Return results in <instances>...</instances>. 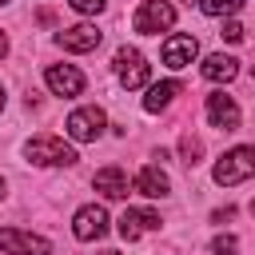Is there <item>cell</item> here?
<instances>
[{
	"label": "cell",
	"mask_w": 255,
	"mask_h": 255,
	"mask_svg": "<svg viewBox=\"0 0 255 255\" xmlns=\"http://www.w3.org/2000/svg\"><path fill=\"white\" fill-rule=\"evenodd\" d=\"M24 159L36 163V167H72L80 155L72 143H64L60 135H32L24 143Z\"/></svg>",
	"instance_id": "6da1fadb"
},
{
	"label": "cell",
	"mask_w": 255,
	"mask_h": 255,
	"mask_svg": "<svg viewBox=\"0 0 255 255\" xmlns=\"http://www.w3.org/2000/svg\"><path fill=\"white\" fill-rule=\"evenodd\" d=\"M211 175H215L219 187H235V183L251 179L255 175V147H231V151H223Z\"/></svg>",
	"instance_id": "7a4b0ae2"
},
{
	"label": "cell",
	"mask_w": 255,
	"mask_h": 255,
	"mask_svg": "<svg viewBox=\"0 0 255 255\" xmlns=\"http://www.w3.org/2000/svg\"><path fill=\"white\" fill-rule=\"evenodd\" d=\"M175 24V8L167 4V0H143L139 8H135V16H131V28L139 32V36H159V32H167Z\"/></svg>",
	"instance_id": "3957f363"
},
{
	"label": "cell",
	"mask_w": 255,
	"mask_h": 255,
	"mask_svg": "<svg viewBox=\"0 0 255 255\" xmlns=\"http://www.w3.org/2000/svg\"><path fill=\"white\" fill-rule=\"evenodd\" d=\"M0 251L4 255H52V243L44 235L20 231V227H4L0 231Z\"/></svg>",
	"instance_id": "277c9868"
},
{
	"label": "cell",
	"mask_w": 255,
	"mask_h": 255,
	"mask_svg": "<svg viewBox=\"0 0 255 255\" xmlns=\"http://www.w3.org/2000/svg\"><path fill=\"white\" fill-rule=\"evenodd\" d=\"M116 76H120V84L131 92V88H143V84H147L151 68H147V60H143V52L120 48V52H116Z\"/></svg>",
	"instance_id": "5b68a950"
},
{
	"label": "cell",
	"mask_w": 255,
	"mask_h": 255,
	"mask_svg": "<svg viewBox=\"0 0 255 255\" xmlns=\"http://www.w3.org/2000/svg\"><path fill=\"white\" fill-rule=\"evenodd\" d=\"M72 235H76L80 243H96V239H104V235H108V211H104L100 203L80 207L76 219H72Z\"/></svg>",
	"instance_id": "8992f818"
},
{
	"label": "cell",
	"mask_w": 255,
	"mask_h": 255,
	"mask_svg": "<svg viewBox=\"0 0 255 255\" xmlns=\"http://www.w3.org/2000/svg\"><path fill=\"white\" fill-rule=\"evenodd\" d=\"M104 112L100 108H76L72 116H68V135L76 139V143H92V139H100V131H104Z\"/></svg>",
	"instance_id": "52a82bcc"
},
{
	"label": "cell",
	"mask_w": 255,
	"mask_h": 255,
	"mask_svg": "<svg viewBox=\"0 0 255 255\" xmlns=\"http://www.w3.org/2000/svg\"><path fill=\"white\" fill-rule=\"evenodd\" d=\"M195 52H199V40H195L191 32H175V36L163 40V64H167L171 72L187 68V64L195 60Z\"/></svg>",
	"instance_id": "ba28073f"
},
{
	"label": "cell",
	"mask_w": 255,
	"mask_h": 255,
	"mask_svg": "<svg viewBox=\"0 0 255 255\" xmlns=\"http://www.w3.org/2000/svg\"><path fill=\"white\" fill-rule=\"evenodd\" d=\"M44 80H48V88L56 96H80L84 92V72L76 64H48Z\"/></svg>",
	"instance_id": "9c48e42d"
},
{
	"label": "cell",
	"mask_w": 255,
	"mask_h": 255,
	"mask_svg": "<svg viewBox=\"0 0 255 255\" xmlns=\"http://www.w3.org/2000/svg\"><path fill=\"white\" fill-rule=\"evenodd\" d=\"M207 120H211V128H219V131H235V128H239V108H235V100L223 96V92H211V96H207Z\"/></svg>",
	"instance_id": "30bf717a"
},
{
	"label": "cell",
	"mask_w": 255,
	"mask_h": 255,
	"mask_svg": "<svg viewBox=\"0 0 255 255\" xmlns=\"http://www.w3.org/2000/svg\"><path fill=\"white\" fill-rule=\"evenodd\" d=\"M143 231H159V215H155V211H143V207H128V211L120 215V235H124L128 243H135Z\"/></svg>",
	"instance_id": "8fae6325"
},
{
	"label": "cell",
	"mask_w": 255,
	"mask_h": 255,
	"mask_svg": "<svg viewBox=\"0 0 255 255\" xmlns=\"http://www.w3.org/2000/svg\"><path fill=\"white\" fill-rule=\"evenodd\" d=\"M100 28L96 24H76V28H64L60 32V48L64 52H92V48H100Z\"/></svg>",
	"instance_id": "7c38bea8"
},
{
	"label": "cell",
	"mask_w": 255,
	"mask_h": 255,
	"mask_svg": "<svg viewBox=\"0 0 255 255\" xmlns=\"http://www.w3.org/2000/svg\"><path fill=\"white\" fill-rule=\"evenodd\" d=\"M92 187L104 195V199H128V171L124 167H100Z\"/></svg>",
	"instance_id": "4fadbf2b"
},
{
	"label": "cell",
	"mask_w": 255,
	"mask_h": 255,
	"mask_svg": "<svg viewBox=\"0 0 255 255\" xmlns=\"http://www.w3.org/2000/svg\"><path fill=\"white\" fill-rule=\"evenodd\" d=\"M135 191H139V195H147V199H163V195L171 191V179H167L155 163H147V167L135 175Z\"/></svg>",
	"instance_id": "5bb4252c"
},
{
	"label": "cell",
	"mask_w": 255,
	"mask_h": 255,
	"mask_svg": "<svg viewBox=\"0 0 255 255\" xmlns=\"http://www.w3.org/2000/svg\"><path fill=\"white\" fill-rule=\"evenodd\" d=\"M199 72H203V80H211V84H227V80H235L239 60H231V56L215 52V56H207V60L199 64Z\"/></svg>",
	"instance_id": "9a60e30c"
},
{
	"label": "cell",
	"mask_w": 255,
	"mask_h": 255,
	"mask_svg": "<svg viewBox=\"0 0 255 255\" xmlns=\"http://www.w3.org/2000/svg\"><path fill=\"white\" fill-rule=\"evenodd\" d=\"M179 96V84L175 80H163V84H151L147 96H143V112H163L171 100Z\"/></svg>",
	"instance_id": "2e32d148"
},
{
	"label": "cell",
	"mask_w": 255,
	"mask_h": 255,
	"mask_svg": "<svg viewBox=\"0 0 255 255\" xmlns=\"http://www.w3.org/2000/svg\"><path fill=\"white\" fill-rule=\"evenodd\" d=\"M203 16H235L243 8V0H199Z\"/></svg>",
	"instance_id": "e0dca14e"
},
{
	"label": "cell",
	"mask_w": 255,
	"mask_h": 255,
	"mask_svg": "<svg viewBox=\"0 0 255 255\" xmlns=\"http://www.w3.org/2000/svg\"><path fill=\"white\" fill-rule=\"evenodd\" d=\"M179 155H183V163H187V167H195V163H199V155H203V143H199L195 135H183Z\"/></svg>",
	"instance_id": "ac0fdd59"
},
{
	"label": "cell",
	"mask_w": 255,
	"mask_h": 255,
	"mask_svg": "<svg viewBox=\"0 0 255 255\" xmlns=\"http://www.w3.org/2000/svg\"><path fill=\"white\" fill-rule=\"evenodd\" d=\"M235 247H239L235 235H215V239H211V255H231Z\"/></svg>",
	"instance_id": "d6986e66"
},
{
	"label": "cell",
	"mask_w": 255,
	"mask_h": 255,
	"mask_svg": "<svg viewBox=\"0 0 255 255\" xmlns=\"http://www.w3.org/2000/svg\"><path fill=\"white\" fill-rule=\"evenodd\" d=\"M76 12H84V16H96V12H104V4L108 0H68Z\"/></svg>",
	"instance_id": "ffe728a7"
},
{
	"label": "cell",
	"mask_w": 255,
	"mask_h": 255,
	"mask_svg": "<svg viewBox=\"0 0 255 255\" xmlns=\"http://www.w3.org/2000/svg\"><path fill=\"white\" fill-rule=\"evenodd\" d=\"M219 36H223V40H227V44H239V40H243V24H235V20H227V24H223V32H219Z\"/></svg>",
	"instance_id": "44dd1931"
},
{
	"label": "cell",
	"mask_w": 255,
	"mask_h": 255,
	"mask_svg": "<svg viewBox=\"0 0 255 255\" xmlns=\"http://www.w3.org/2000/svg\"><path fill=\"white\" fill-rule=\"evenodd\" d=\"M231 215H235V207H219V211H211L215 223H223V219H231Z\"/></svg>",
	"instance_id": "7402d4cb"
},
{
	"label": "cell",
	"mask_w": 255,
	"mask_h": 255,
	"mask_svg": "<svg viewBox=\"0 0 255 255\" xmlns=\"http://www.w3.org/2000/svg\"><path fill=\"white\" fill-rule=\"evenodd\" d=\"M4 52H8V36L0 32V56H4Z\"/></svg>",
	"instance_id": "603a6c76"
},
{
	"label": "cell",
	"mask_w": 255,
	"mask_h": 255,
	"mask_svg": "<svg viewBox=\"0 0 255 255\" xmlns=\"http://www.w3.org/2000/svg\"><path fill=\"white\" fill-rule=\"evenodd\" d=\"M4 187H8V183H4V175H0V199H4Z\"/></svg>",
	"instance_id": "cb8c5ba5"
},
{
	"label": "cell",
	"mask_w": 255,
	"mask_h": 255,
	"mask_svg": "<svg viewBox=\"0 0 255 255\" xmlns=\"http://www.w3.org/2000/svg\"><path fill=\"white\" fill-rule=\"evenodd\" d=\"M100 255H120V251H100Z\"/></svg>",
	"instance_id": "d4e9b609"
},
{
	"label": "cell",
	"mask_w": 255,
	"mask_h": 255,
	"mask_svg": "<svg viewBox=\"0 0 255 255\" xmlns=\"http://www.w3.org/2000/svg\"><path fill=\"white\" fill-rule=\"evenodd\" d=\"M0 108H4V88H0Z\"/></svg>",
	"instance_id": "484cf974"
},
{
	"label": "cell",
	"mask_w": 255,
	"mask_h": 255,
	"mask_svg": "<svg viewBox=\"0 0 255 255\" xmlns=\"http://www.w3.org/2000/svg\"><path fill=\"white\" fill-rule=\"evenodd\" d=\"M251 211H255V203H251Z\"/></svg>",
	"instance_id": "4316f807"
},
{
	"label": "cell",
	"mask_w": 255,
	"mask_h": 255,
	"mask_svg": "<svg viewBox=\"0 0 255 255\" xmlns=\"http://www.w3.org/2000/svg\"><path fill=\"white\" fill-rule=\"evenodd\" d=\"M0 4H8V0H0Z\"/></svg>",
	"instance_id": "83f0119b"
}]
</instances>
